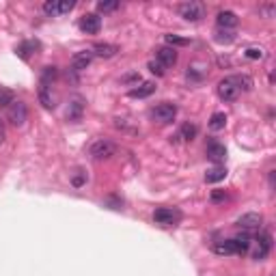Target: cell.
I'll use <instances>...</instances> for the list:
<instances>
[{
  "mask_svg": "<svg viewBox=\"0 0 276 276\" xmlns=\"http://www.w3.org/2000/svg\"><path fill=\"white\" fill-rule=\"evenodd\" d=\"M207 158L214 162V164H220V162H225L226 160V147L223 143H216V140H212V143L207 145Z\"/></svg>",
  "mask_w": 276,
  "mask_h": 276,
  "instance_id": "cell-14",
  "label": "cell"
},
{
  "mask_svg": "<svg viewBox=\"0 0 276 276\" xmlns=\"http://www.w3.org/2000/svg\"><path fill=\"white\" fill-rule=\"evenodd\" d=\"M84 181H86V173H82V171H78V173H75V175H74V179H72V183H74L75 188H80Z\"/></svg>",
  "mask_w": 276,
  "mask_h": 276,
  "instance_id": "cell-33",
  "label": "cell"
},
{
  "mask_svg": "<svg viewBox=\"0 0 276 276\" xmlns=\"http://www.w3.org/2000/svg\"><path fill=\"white\" fill-rule=\"evenodd\" d=\"M177 117V106L171 104V101H162V104H158L151 110V119L153 121L162 123V125H166V123H173Z\"/></svg>",
  "mask_w": 276,
  "mask_h": 276,
  "instance_id": "cell-2",
  "label": "cell"
},
{
  "mask_svg": "<svg viewBox=\"0 0 276 276\" xmlns=\"http://www.w3.org/2000/svg\"><path fill=\"white\" fill-rule=\"evenodd\" d=\"M35 48H37V43H32V41H24V43H20L18 50H15V52H18V56H22V58H28V56H30V52L35 50Z\"/></svg>",
  "mask_w": 276,
  "mask_h": 276,
  "instance_id": "cell-26",
  "label": "cell"
},
{
  "mask_svg": "<svg viewBox=\"0 0 276 276\" xmlns=\"http://www.w3.org/2000/svg\"><path fill=\"white\" fill-rule=\"evenodd\" d=\"M147 67H149V72H151V74H155V75H164V74H166V69L162 67V65H160L158 61H149Z\"/></svg>",
  "mask_w": 276,
  "mask_h": 276,
  "instance_id": "cell-32",
  "label": "cell"
},
{
  "mask_svg": "<svg viewBox=\"0 0 276 276\" xmlns=\"http://www.w3.org/2000/svg\"><path fill=\"white\" fill-rule=\"evenodd\" d=\"M91 52H93V56H100V58H112L119 52V48L115 43H95Z\"/></svg>",
  "mask_w": 276,
  "mask_h": 276,
  "instance_id": "cell-16",
  "label": "cell"
},
{
  "mask_svg": "<svg viewBox=\"0 0 276 276\" xmlns=\"http://www.w3.org/2000/svg\"><path fill=\"white\" fill-rule=\"evenodd\" d=\"M155 61H158L162 67H173V65L177 63V50L175 48H171V46H162L155 50Z\"/></svg>",
  "mask_w": 276,
  "mask_h": 276,
  "instance_id": "cell-12",
  "label": "cell"
},
{
  "mask_svg": "<svg viewBox=\"0 0 276 276\" xmlns=\"http://www.w3.org/2000/svg\"><path fill=\"white\" fill-rule=\"evenodd\" d=\"M231 78H233V82L237 84V89L240 91H251L252 89V78L251 75L242 74V75H231Z\"/></svg>",
  "mask_w": 276,
  "mask_h": 276,
  "instance_id": "cell-24",
  "label": "cell"
},
{
  "mask_svg": "<svg viewBox=\"0 0 276 276\" xmlns=\"http://www.w3.org/2000/svg\"><path fill=\"white\" fill-rule=\"evenodd\" d=\"M218 43H225V46H229V43H233L235 41V32L233 30H223V28H218L216 30V37H214Z\"/></svg>",
  "mask_w": 276,
  "mask_h": 276,
  "instance_id": "cell-25",
  "label": "cell"
},
{
  "mask_svg": "<svg viewBox=\"0 0 276 276\" xmlns=\"http://www.w3.org/2000/svg\"><path fill=\"white\" fill-rule=\"evenodd\" d=\"M225 177H226L225 166H214V169H209L207 173H205V181L207 183H218V181H223Z\"/></svg>",
  "mask_w": 276,
  "mask_h": 276,
  "instance_id": "cell-18",
  "label": "cell"
},
{
  "mask_svg": "<svg viewBox=\"0 0 276 276\" xmlns=\"http://www.w3.org/2000/svg\"><path fill=\"white\" fill-rule=\"evenodd\" d=\"M179 218H181V214L177 212V209H173V207H158L153 212V220L160 226H173Z\"/></svg>",
  "mask_w": 276,
  "mask_h": 276,
  "instance_id": "cell-6",
  "label": "cell"
},
{
  "mask_svg": "<svg viewBox=\"0 0 276 276\" xmlns=\"http://www.w3.org/2000/svg\"><path fill=\"white\" fill-rule=\"evenodd\" d=\"M153 93H155V82H140V86L136 84L134 89H129V97H138V100L149 97Z\"/></svg>",
  "mask_w": 276,
  "mask_h": 276,
  "instance_id": "cell-17",
  "label": "cell"
},
{
  "mask_svg": "<svg viewBox=\"0 0 276 276\" xmlns=\"http://www.w3.org/2000/svg\"><path fill=\"white\" fill-rule=\"evenodd\" d=\"M104 205H106V207H110V209H121L123 201H119V199H106Z\"/></svg>",
  "mask_w": 276,
  "mask_h": 276,
  "instance_id": "cell-34",
  "label": "cell"
},
{
  "mask_svg": "<svg viewBox=\"0 0 276 276\" xmlns=\"http://www.w3.org/2000/svg\"><path fill=\"white\" fill-rule=\"evenodd\" d=\"M259 13L263 15V18H274L276 15V4L274 2H266V4H259Z\"/></svg>",
  "mask_w": 276,
  "mask_h": 276,
  "instance_id": "cell-29",
  "label": "cell"
},
{
  "mask_svg": "<svg viewBox=\"0 0 276 276\" xmlns=\"http://www.w3.org/2000/svg\"><path fill=\"white\" fill-rule=\"evenodd\" d=\"M4 140V127H2V121H0V143Z\"/></svg>",
  "mask_w": 276,
  "mask_h": 276,
  "instance_id": "cell-36",
  "label": "cell"
},
{
  "mask_svg": "<svg viewBox=\"0 0 276 276\" xmlns=\"http://www.w3.org/2000/svg\"><path fill=\"white\" fill-rule=\"evenodd\" d=\"M15 101V97H13V93L11 91H7V89H0V106H4V108H9L11 104Z\"/></svg>",
  "mask_w": 276,
  "mask_h": 276,
  "instance_id": "cell-30",
  "label": "cell"
},
{
  "mask_svg": "<svg viewBox=\"0 0 276 276\" xmlns=\"http://www.w3.org/2000/svg\"><path fill=\"white\" fill-rule=\"evenodd\" d=\"M205 4L203 2H183L179 4V15L183 20H188V22H199V20H203L205 18Z\"/></svg>",
  "mask_w": 276,
  "mask_h": 276,
  "instance_id": "cell-5",
  "label": "cell"
},
{
  "mask_svg": "<svg viewBox=\"0 0 276 276\" xmlns=\"http://www.w3.org/2000/svg\"><path fill=\"white\" fill-rule=\"evenodd\" d=\"M89 153H91V158L93 160H108V158H112V155L117 153V145L112 143V140H108V138H100V140H95V143L91 145Z\"/></svg>",
  "mask_w": 276,
  "mask_h": 276,
  "instance_id": "cell-1",
  "label": "cell"
},
{
  "mask_svg": "<svg viewBox=\"0 0 276 276\" xmlns=\"http://www.w3.org/2000/svg\"><path fill=\"white\" fill-rule=\"evenodd\" d=\"M225 125H226V115L225 112H214V115L209 117V127H212L214 132L225 129Z\"/></svg>",
  "mask_w": 276,
  "mask_h": 276,
  "instance_id": "cell-21",
  "label": "cell"
},
{
  "mask_svg": "<svg viewBox=\"0 0 276 276\" xmlns=\"http://www.w3.org/2000/svg\"><path fill=\"white\" fill-rule=\"evenodd\" d=\"M255 252H252V259H257V261H263L268 255H270V251H272V235L270 233H259L255 237Z\"/></svg>",
  "mask_w": 276,
  "mask_h": 276,
  "instance_id": "cell-7",
  "label": "cell"
},
{
  "mask_svg": "<svg viewBox=\"0 0 276 276\" xmlns=\"http://www.w3.org/2000/svg\"><path fill=\"white\" fill-rule=\"evenodd\" d=\"M214 252L216 255H244L246 251L235 240H220L214 244Z\"/></svg>",
  "mask_w": 276,
  "mask_h": 276,
  "instance_id": "cell-10",
  "label": "cell"
},
{
  "mask_svg": "<svg viewBox=\"0 0 276 276\" xmlns=\"http://www.w3.org/2000/svg\"><path fill=\"white\" fill-rule=\"evenodd\" d=\"M101 28V18L97 13H86L82 15V20H80V30L86 32V35H97Z\"/></svg>",
  "mask_w": 276,
  "mask_h": 276,
  "instance_id": "cell-11",
  "label": "cell"
},
{
  "mask_svg": "<svg viewBox=\"0 0 276 276\" xmlns=\"http://www.w3.org/2000/svg\"><path fill=\"white\" fill-rule=\"evenodd\" d=\"M74 0H48V2H43V13L52 15V18H61V15L74 11Z\"/></svg>",
  "mask_w": 276,
  "mask_h": 276,
  "instance_id": "cell-3",
  "label": "cell"
},
{
  "mask_svg": "<svg viewBox=\"0 0 276 276\" xmlns=\"http://www.w3.org/2000/svg\"><path fill=\"white\" fill-rule=\"evenodd\" d=\"M244 56L251 58V61H261V58L266 56V52H263V48H246Z\"/></svg>",
  "mask_w": 276,
  "mask_h": 276,
  "instance_id": "cell-27",
  "label": "cell"
},
{
  "mask_svg": "<svg viewBox=\"0 0 276 276\" xmlns=\"http://www.w3.org/2000/svg\"><path fill=\"white\" fill-rule=\"evenodd\" d=\"M7 119H9L11 125H15V127H22V125H24L26 119H28V108H26L24 101H18V100H15L13 104L7 108Z\"/></svg>",
  "mask_w": 276,
  "mask_h": 276,
  "instance_id": "cell-4",
  "label": "cell"
},
{
  "mask_svg": "<svg viewBox=\"0 0 276 276\" xmlns=\"http://www.w3.org/2000/svg\"><path fill=\"white\" fill-rule=\"evenodd\" d=\"M91 63H93V52L91 50L75 52L72 56V69H75V72H82V69H86Z\"/></svg>",
  "mask_w": 276,
  "mask_h": 276,
  "instance_id": "cell-15",
  "label": "cell"
},
{
  "mask_svg": "<svg viewBox=\"0 0 276 276\" xmlns=\"http://www.w3.org/2000/svg\"><path fill=\"white\" fill-rule=\"evenodd\" d=\"M58 75V69L54 67V65H46V67L41 69V84L43 86H50V82H54Z\"/></svg>",
  "mask_w": 276,
  "mask_h": 276,
  "instance_id": "cell-19",
  "label": "cell"
},
{
  "mask_svg": "<svg viewBox=\"0 0 276 276\" xmlns=\"http://www.w3.org/2000/svg\"><path fill=\"white\" fill-rule=\"evenodd\" d=\"M121 4L117 2V0H112V2H106V0H101V2H97V11H101V13H112V11H117Z\"/></svg>",
  "mask_w": 276,
  "mask_h": 276,
  "instance_id": "cell-28",
  "label": "cell"
},
{
  "mask_svg": "<svg viewBox=\"0 0 276 276\" xmlns=\"http://www.w3.org/2000/svg\"><path fill=\"white\" fill-rule=\"evenodd\" d=\"M216 24L223 30H233L235 26L240 24V18H237L233 11H220V13L216 15Z\"/></svg>",
  "mask_w": 276,
  "mask_h": 276,
  "instance_id": "cell-13",
  "label": "cell"
},
{
  "mask_svg": "<svg viewBox=\"0 0 276 276\" xmlns=\"http://www.w3.org/2000/svg\"><path fill=\"white\" fill-rule=\"evenodd\" d=\"M212 199H214V201H223V199H226V194H223V192H214V194H212Z\"/></svg>",
  "mask_w": 276,
  "mask_h": 276,
  "instance_id": "cell-35",
  "label": "cell"
},
{
  "mask_svg": "<svg viewBox=\"0 0 276 276\" xmlns=\"http://www.w3.org/2000/svg\"><path fill=\"white\" fill-rule=\"evenodd\" d=\"M197 132H199V127L194 125V123H183V125H181V132H179V136H177V138L192 140V138H197Z\"/></svg>",
  "mask_w": 276,
  "mask_h": 276,
  "instance_id": "cell-23",
  "label": "cell"
},
{
  "mask_svg": "<svg viewBox=\"0 0 276 276\" xmlns=\"http://www.w3.org/2000/svg\"><path fill=\"white\" fill-rule=\"evenodd\" d=\"M218 95L220 100L225 101H235L237 97H240V89H237V84L233 82V78H225L218 82Z\"/></svg>",
  "mask_w": 276,
  "mask_h": 276,
  "instance_id": "cell-9",
  "label": "cell"
},
{
  "mask_svg": "<svg viewBox=\"0 0 276 276\" xmlns=\"http://www.w3.org/2000/svg\"><path fill=\"white\" fill-rule=\"evenodd\" d=\"M80 117H82V101L74 100L72 104L67 106V119H69V121H78Z\"/></svg>",
  "mask_w": 276,
  "mask_h": 276,
  "instance_id": "cell-22",
  "label": "cell"
},
{
  "mask_svg": "<svg viewBox=\"0 0 276 276\" xmlns=\"http://www.w3.org/2000/svg\"><path fill=\"white\" fill-rule=\"evenodd\" d=\"M164 39H166V43H169L171 48H175V46H188V43H190L188 39H183V37H177V35H166Z\"/></svg>",
  "mask_w": 276,
  "mask_h": 276,
  "instance_id": "cell-31",
  "label": "cell"
},
{
  "mask_svg": "<svg viewBox=\"0 0 276 276\" xmlns=\"http://www.w3.org/2000/svg\"><path fill=\"white\" fill-rule=\"evenodd\" d=\"M263 225V218L261 214H255V212H248V214H242L240 218H237V226H240L242 231H259Z\"/></svg>",
  "mask_w": 276,
  "mask_h": 276,
  "instance_id": "cell-8",
  "label": "cell"
},
{
  "mask_svg": "<svg viewBox=\"0 0 276 276\" xmlns=\"http://www.w3.org/2000/svg\"><path fill=\"white\" fill-rule=\"evenodd\" d=\"M39 101H41L43 108H48V110L56 106L54 104V95L50 93V86H43V84L39 86Z\"/></svg>",
  "mask_w": 276,
  "mask_h": 276,
  "instance_id": "cell-20",
  "label": "cell"
}]
</instances>
